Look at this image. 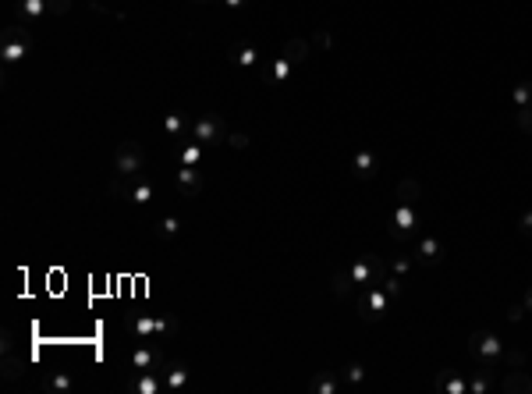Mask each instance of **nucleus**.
I'll return each mask as SVG.
<instances>
[{"label":"nucleus","mask_w":532,"mask_h":394,"mask_svg":"<svg viewBox=\"0 0 532 394\" xmlns=\"http://www.w3.org/2000/svg\"><path fill=\"white\" fill-rule=\"evenodd\" d=\"M468 355L475 359V366L500 369L504 366V341L490 330H472L468 334Z\"/></svg>","instance_id":"f257e3e1"},{"label":"nucleus","mask_w":532,"mask_h":394,"mask_svg":"<svg viewBox=\"0 0 532 394\" xmlns=\"http://www.w3.org/2000/svg\"><path fill=\"white\" fill-rule=\"evenodd\" d=\"M110 192L121 196V199H128V203H135V206H149V203L156 199V185H153L146 174H135V178H117V174H114Z\"/></svg>","instance_id":"f03ea898"},{"label":"nucleus","mask_w":532,"mask_h":394,"mask_svg":"<svg viewBox=\"0 0 532 394\" xmlns=\"http://www.w3.org/2000/svg\"><path fill=\"white\" fill-rule=\"evenodd\" d=\"M415 231H419V206H415V203H394L391 220H387V235L401 245V242H408Z\"/></svg>","instance_id":"7ed1b4c3"},{"label":"nucleus","mask_w":532,"mask_h":394,"mask_svg":"<svg viewBox=\"0 0 532 394\" xmlns=\"http://www.w3.org/2000/svg\"><path fill=\"white\" fill-rule=\"evenodd\" d=\"M142 171H146V153H142V146H139L135 139L117 142V150H114V174H117V178H135V174H142Z\"/></svg>","instance_id":"20e7f679"},{"label":"nucleus","mask_w":532,"mask_h":394,"mask_svg":"<svg viewBox=\"0 0 532 394\" xmlns=\"http://www.w3.org/2000/svg\"><path fill=\"white\" fill-rule=\"evenodd\" d=\"M391 309V295L383 291V284H366L359 295V316L362 323H380Z\"/></svg>","instance_id":"39448f33"},{"label":"nucleus","mask_w":532,"mask_h":394,"mask_svg":"<svg viewBox=\"0 0 532 394\" xmlns=\"http://www.w3.org/2000/svg\"><path fill=\"white\" fill-rule=\"evenodd\" d=\"M348 274H352V281L362 288V284H376V281H383V277L391 274V266L383 263V256L366 252V256H359L355 263H348Z\"/></svg>","instance_id":"423d86ee"},{"label":"nucleus","mask_w":532,"mask_h":394,"mask_svg":"<svg viewBox=\"0 0 532 394\" xmlns=\"http://www.w3.org/2000/svg\"><path fill=\"white\" fill-rule=\"evenodd\" d=\"M192 139L202 142V146H209V142H227V125H224V118H220V114H202V118H195V121H192Z\"/></svg>","instance_id":"0eeeda50"},{"label":"nucleus","mask_w":532,"mask_h":394,"mask_svg":"<svg viewBox=\"0 0 532 394\" xmlns=\"http://www.w3.org/2000/svg\"><path fill=\"white\" fill-rule=\"evenodd\" d=\"M160 366H163V362H160ZM160 366H153V369H135V376L125 380V390H128V394H160V390H167Z\"/></svg>","instance_id":"6e6552de"},{"label":"nucleus","mask_w":532,"mask_h":394,"mask_svg":"<svg viewBox=\"0 0 532 394\" xmlns=\"http://www.w3.org/2000/svg\"><path fill=\"white\" fill-rule=\"evenodd\" d=\"M22 57H29V29L11 26L8 36H4V43H0V61L15 64V61H22Z\"/></svg>","instance_id":"1a4fd4ad"},{"label":"nucleus","mask_w":532,"mask_h":394,"mask_svg":"<svg viewBox=\"0 0 532 394\" xmlns=\"http://www.w3.org/2000/svg\"><path fill=\"white\" fill-rule=\"evenodd\" d=\"M412 259H415V266H440V259H444V242H440L436 235H422L419 245H415V252H412Z\"/></svg>","instance_id":"9d476101"},{"label":"nucleus","mask_w":532,"mask_h":394,"mask_svg":"<svg viewBox=\"0 0 532 394\" xmlns=\"http://www.w3.org/2000/svg\"><path fill=\"white\" fill-rule=\"evenodd\" d=\"M380 174V157L369 150V146H362L355 157H352V178H359V181H373Z\"/></svg>","instance_id":"9b49d317"},{"label":"nucleus","mask_w":532,"mask_h":394,"mask_svg":"<svg viewBox=\"0 0 532 394\" xmlns=\"http://www.w3.org/2000/svg\"><path fill=\"white\" fill-rule=\"evenodd\" d=\"M497 390L500 394H532V373L525 369H511L497 376Z\"/></svg>","instance_id":"f8f14e48"},{"label":"nucleus","mask_w":532,"mask_h":394,"mask_svg":"<svg viewBox=\"0 0 532 394\" xmlns=\"http://www.w3.org/2000/svg\"><path fill=\"white\" fill-rule=\"evenodd\" d=\"M125 330L135 334L139 341H156V316H146V313H125Z\"/></svg>","instance_id":"ddd939ff"},{"label":"nucleus","mask_w":532,"mask_h":394,"mask_svg":"<svg viewBox=\"0 0 532 394\" xmlns=\"http://www.w3.org/2000/svg\"><path fill=\"white\" fill-rule=\"evenodd\" d=\"M174 178H178V192H181L185 199H195V196L202 192V171H199V167H185V164H178Z\"/></svg>","instance_id":"4468645a"},{"label":"nucleus","mask_w":532,"mask_h":394,"mask_svg":"<svg viewBox=\"0 0 532 394\" xmlns=\"http://www.w3.org/2000/svg\"><path fill=\"white\" fill-rule=\"evenodd\" d=\"M433 390L436 394H468V380L461 373H454V369H440L433 376Z\"/></svg>","instance_id":"2eb2a0df"},{"label":"nucleus","mask_w":532,"mask_h":394,"mask_svg":"<svg viewBox=\"0 0 532 394\" xmlns=\"http://www.w3.org/2000/svg\"><path fill=\"white\" fill-rule=\"evenodd\" d=\"M163 135L174 142H185V139H192V121L185 114L170 111V114H163Z\"/></svg>","instance_id":"dca6fc26"},{"label":"nucleus","mask_w":532,"mask_h":394,"mask_svg":"<svg viewBox=\"0 0 532 394\" xmlns=\"http://www.w3.org/2000/svg\"><path fill=\"white\" fill-rule=\"evenodd\" d=\"M160 369H163V383H167V390H185V387H188V380H192V369H188L185 362H163Z\"/></svg>","instance_id":"f3484780"},{"label":"nucleus","mask_w":532,"mask_h":394,"mask_svg":"<svg viewBox=\"0 0 532 394\" xmlns=\"http://www.w3.org/2000/svg\"><path fill=\"white\" fill-rule=\"evenodd\" d=\"M163 362V351L156 348V344H139V348H132V369H153V366H160Z\"/></svg>","instance_id":"a211bd4d"},{"label":"nucleus","mask_w":532,"mask_h":394,"mask_svg":"<svg viewBox=\"0 0 532 394\" xmlns=\"http://www.w3.org/2000/svg\"><path fill=\"white\" fill-rule=\"evenodd\" d=\"M490 390H497V369H486V366L472 369V376H468V394H490Z\"/></svg>","instance_id":"6ab92c4d"},{"label":"nucleus","mask_w":532,"mask_h":394,"mask_svg":"<svg viewBox=\"0 0 532 394\" xmlns=\"http://www.w3.org/2000/svg\"><path fill=\"white\" fill-rule=\"evenodd\" d=\"M291 72H295V61H291L288 54H281V57H274L270 72H266V82H270V86H281V82L291 79Z\"/></svg>","instance_id":"aec40b11"},{"label":"nucleus","mask_w":532,"mask_h":394,"mask_svg":"<svg viewBox=\"0 0 532 394\" xmlns=\"http://www.w3.org/2000/svg\"><path fill=\"white\" fill-rule=\"evenodd\" d=\"M18 18H25V22H40L43 15H50V8H47V0H18Z\"/></svg>","instance_id":"412c9836"},{"label":"nucleus","mask_w":532,"mask_h":394,"mask_svg":"<svg viewBox=\"0 0 532 394\" xmlns=\"http://www.w3.org/2000/svg\"><path fill=\"white\" fill-rule=\"evenodd\" d=\"M284 54H288V57L295 61V68H299V64H306V61H309V54H313V43H309L306 36H295V40H288Z\"/></svg>","instance_id":"4be33fe9"},{"label":"nucleus","mask_w":532,"mask_h":394,"mask_svg":"<svg viewBox=\"0 0 532 394\" xmlns=\"http://www.w3.org/2000/svg\"><path fill=\"white\" fill-rule=\"evenodd\" d=\"M422 199V181L419 178H401L398 181V203H415L419 206Z\"/></svg>","instance_id":"5701e85b"},{"label":"nucleus","mask_w":532,"mask_h":394,"mask_svg":"<svg viewBox=\"0 0 532 394\" xmlns=\"http://www.w3.org/2000/svg\"><path fill=\"white\" fill-rule=\"evenodd\" d=\"M181 227H185V224H181V217H178V213H163V217L156 220L153 235H156V238H178V235H181Z\"/></svg>","instance_id":"b1692460"},{"label":"nucleus","mask_w":532,"mask_h":394,"mask_svg":"<svg viewBox=\"0 0 532 394\" xmlns=\"http://www.w3.org/2000/svg\"><path fill=\"white\" fill-rule=\"evenodd\" d=\"M71 387H75L71 373H47L43 376V390H50V394H68Z\"/></svg>","instance_id":"393cba45"},{"label":"nucleus","mask_w":532,"mask_h":394,"mask_svg":"<svg viewBox=\"0 0 532 394\" xmlns=\"http://www.w3.org/2000/svg\"><path fill=\"white\" fill-rule=\"evenodd\" d=\"M352 288H359V284L352 281L348 266H345V270H337V274H334V281H330V291H334V298H348V295H352Z\"/></svg>","instance_id":"a878e982"},{"label":"nucleus","mask_w":532,"mask_h":394,"mask_svg":"<svg viewBox=\"0 0 532 394\" xmlns=\"http://www.w3.org/2000/svg\"><path fill=\"white\" fill-rule=\"evenodd\" d=\"M199 160H202V142H185L181 146V157H178V164H185V167H199Z\"/></svg>","instance_id":"bb28decb"},{"label":"nucleus","mask_w":532,"mask_h":394,"mask_svg":"<svg viewBox=\"0 0 532 394\" xmlns=\"http://www.w3.org/2000/svg\"><path fill=\"white\" fill-rule=\"evenodd\" d=\"M511 103H514V111H518V107H528V103H532V82H514V86H511Z\"/></svg>","instance_id":"cd10ccee"},{"label":"nucleus","mask_w":532,"mask_h":394,"mask_svg":"<svg viewBox=\"0 0 532 394\" xmlns=\"http://www.w3.org/2000/svg\"><path fill=\"white\" fill-rule=\"evenodd\" d=\"M309 387H313L316 394H337V376H334V373H323V376H316Z\"/></svg>","instance_id":"c85d7f7f"},{"label":"nucleus","mask_w":532,"mask_h":394,"mask_svg":"<svg viewBox=\"0 0 532 394\" xmlns=\"http://www.w3.org/2000/svg\"><path fill=\"white\" fill-rule=\"evenodd\" d=\"M234 61H238V68H255V64H259V50H255L252 43H245V47L238 50Z\"/></svg>","instance_id":"c756f323"},{"label":"nucleus","mask_w":532,"mask_h":394,"mask_svg":"<svg viewBox=\"0 0 532 394\" xmlns=\"http://www.w3.org/2000/svg\"><path fill=\"white\" fill-rule=\"evenodd\" d=\"M341 376H345L352 387H359V383L366 380V366H362V362H348V366L341 369Z\"/></svg>","instance_id":"7c9ffc66"},{"label":"nucleus","mask_w":532,"mask_h":394,"mask_svg":"<svg viewBox=\"0 0 532 394\" xmlns=\"http://www.w3.org/2000/svg\"><path fill=\"white\" fill-rule=\"evenodd\" d=\"M504 369H525V351L521 348H504Z\"/></svg>","instance_id":"2f4dec72"},{"label":"nucleus","mask_w":532,"mask_h":394,"mask_svg":"<svg viewBox=\"0 0 532 394\" xmlns=\"http://www.w3.org/2000/svg\"><path fill=\"white\" fill-rule=\"evenodd\" d=\"M514 125H518V132L532 135V103H528V107H518V111H514Z\"/></svg>","instance_id":"473e14b6"},{"label":"nucleus","mask_w":532,"mask_h":394,"mask_svg":"<svg viewBox=\"0 0 532 394\" xmlns=\"http://www.w3.org/2000/svg\"><path fill=\"white\" fill-rule=\"evenodd\" d=\"M227 146L241 153V150H248V146H252V135H248V132H227Z\"/></svg>","instance_id":"72a5a7b5"},{"label":"nucleus","mask_w":532,"mask_h":394,"mask_svg":"<svg viewBox=\"0 0 532 394\" xmlns=\"http://www.w3.org/2000/svg\"><path fill=\"white\" fill-rule=\"evenodd\" d=\"M170 334H178V320H170V316H156V337H170Z\"/></svg>","instance_id":"f704fd0d"},{"label":"nucleus","mask_w":532,"mask_h":394,"mask_svg":"<svg viewBox=\"0 0 532 394\" xmlns=\"http://www.w3.org/2000/svg\"><path fill=\"white\" fill-rule=\"evenodd\" d=\"M47 8H50V15H54V18H61V15H68V11H71V0H47Z\"/></svg>","instance_id":"c9c22d12"},{"label":"nucleus","mask_w":532,"mask_h":394,"mask_svg":"<svg viewBox=\"0 0 532 394\" xmlns=\"http://www.w3.org/2000/svg\"><path fill=\"white\" fill-rule=\"evenodd\" d=\"M504 316H507V323H521L528 313H525V305H521V302H514V305H507V313H504Z\"/></svg>","instance_id":"e433bc0d"},{"label":"nucleus","mask_w":532,"mask_h":394,"mask_svg":"<svg viewBox=\"0 0 532 394\" xmlns=\"http://www.w3.org/2000/svg\"><path fill=\"white\" fill-rule=\"evenodd\" d=\"M518 235H521V238H532V210H525V213L518 217Z\"/></svg>","instance_id":"4c0bfd02"},{"label":"nucleus","mask_w":532,"mask_h":394,"mask_svg":"<svg viewBox=\"0 0 532 394\" xmlns=\"http://www.w3.org/2000/svg\"><path fill=\"white\" fill-rule=\"evenodd\" d=\"M412 266H415V259H408V256H398V259H394V274H398V277H405Z\"/></svg>","instance_id":"58836bf2"},{"label":"nucleus","mask_w":532,"mask_h":394,"mask_svg":"<svg viewBox=\"0 0 532 394\" xmlns=\"http://www.w3.org/2000/svg\"><path fill=\"white\" fill-rule=\"evenodd\" d=\"M316 47H320V50H330V47H334V36H330L327 29H320V33H316Z\"/></svg>","instance_id":"ea45409f"},{"label":"nucleus","mask_w":532,"mask_h":394,"mask_svg":"<svg viewBox=\"0 0 532 394\" xmlns=\"http://www.w3.org/2000/svg\"><path fill=\"white\" fill-rule=\"evenodd\" d=\"M521 305H525V313H532V288H525V295H521Z\"/></svg>","instance_id":"a19ab883"},{"label":"nucleus","mask_w":532,"mask_h":394,"mask_svg":"<svg viewBox=\"0 0 532 394\" xmlns=\"http://www.w3.org/2000/svg\"><path fill=\"white\" fill-rule=\"evenodd\" d=\"M224 8H231V11H238V8H245V0H220Z\"/></svg>","instance_id":"79ce46f5"},{"label":"nucleus","mask_w":532,"mask_h":394,"mask_svg":"<svg viewBox=\"0 0 532 394\" xmlns=\"http://www.w3.org/2000/svg\"><path fill=\"white\" fill-rule=\"evenodd\" d=\"M192 4H213V0H192Z\"/></svg>","instance_id":"37998d69"}]
</instances>
